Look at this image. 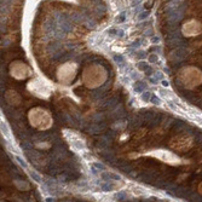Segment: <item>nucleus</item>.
<instances>
[{
    "label": "nucleus",
    "instance_id": "nucleus-6",
    "mask_svg": "<svg viewBox=\"0 0 202 202\" xmlns=\"http://www.w3.org/2000/svg\"><path fill=\"white\" fill-rule=\"evenodd\" d=\"M10 74L12 78H15L17 80H24L29 76H32V69L24 62L15 61L10 65Z\"/></svg>",
    "mask_w": 202,
    "mask_h": 202
},
{
    "label": "nucleus",
    "instance_id": "nucleus-10",
    "mask_svg": "<svg viewBox=\"0 0 202 202\" xmlns=\"http://www.w3.org/2000/svg\"><path fill=\"white\" fill-rule=\"evenodd\" d=\"M5 98H6V101L9 102L10 104H18L19 101H21V97H19L18 93L15 91H11V90L6 92Z\"/></svg>",
    "mask_w": 202,
    "mask_h": 202
},
{
    "label": "nucleus",
    "instance_id": "nucleus-8",
    "mask_svg": "<svg viewBox=\"0 0 202 202\" xmlns=\"http://www.w3.org/2000/svg\"><path fill=\"white\" fill-rule=\"evenodd\" d=\"M149 155L156 157V159L161 160V161H163V162L168 163V165H180V163H182L180 159L175 154H173L172 151H166V150H155V151L149 153Z\"/></svg>",
    "mask_w": 202,
    "mask_h": 202
},
{
    "label": "nucleus",
    "instance_id": "nucleus-11",
    "mask_svg": "<svg viewBox=\"0 0 202 202\" xmlns=\"http://www.w3.org/2000/svg\"><path fill=\"white\" fill-rule=\"evenodd\" d=\"M197 190H199V193L202 195V182L200 183V185H199V188H197Z\"/></svg>",
    "mask_w": 202,
    "mask_h": 202
},
{
    "label": "nucleus",
    "instance_id": "nucleus-1",
    "mask_svg": "<svg viewBox=\"0 0 202 202\" xmlns=\"http://www.w3.org/2000/svg\"><path fill=\"white\" fill-rule=\"evenodd\" d=\"M107 78H108L107 70L104 69V67L99 64L87 65L82 72V81L90 88H96L102 86L105 82Z\"/></svg>",
    "mask_w": 202,
    "mask_h": 202
},
{
    "label": "nucleus",
    "instance_id": "nucleus-2",
    "mask_svg": "<svg viewBox=\"0 0 202 202\" xmlns=\"http://www.w3.org/2000/svg\"><path fill=\"white\" fill-rule=\"evenodd\" d=\"M28 120L30 122V125L34 128L39 129V131H46L52 126V116L48 111L40 108V107H35L33 109H30L28 113Z\"/></svg>",
    "mask_w": 202,
    "mask_h": 202
},
{
    "label": "nucleus",
    "instance_id": "nucleus-9",
    "mask_svg": "<svg viewBox=\"0 0 202 202\" xmlns=\"http://www.w3.org/2000/svg\"><path fill=\"white\" fill-rule=\"evenodd\" d=\"M202 32V24L196 21H190L185 23L183 27V33L185 37H194L196 34H200Z\"/></svg>",
    "mask_w": 202,
    "mask_h": 202
},
{
    "label": "nucleus",
    "instance_id": "nucleus-4",
    "mask_svg": "<svg viewBox=\"0 0 202 202\" xmlns=\"http://www.w3.org/2000/svg\"><path fill=\"white\" fill-rule=\"evenodd\" d=\"M78 73V64L74 62H67L59 65L57 69V79L63 85H69L74 81Z\"/></svg>",
    "mask_w": 202,
    "mask_h": 202
},
{
    "label": "nucleus",
    "instance_id": "nucleus-3",
    "mask_svg": "<svg viewBox=\"0 0 202 202\" xmlns=\"http://www.w3.org/2000/svg\"><path fill=\"white\" fill-rule=\"evenodd\" d=\"M180 83L186 88H195L202 83V72L196 67H184L178 73Z\"/></svg>",
    "mask_w": 202,
    "mask_h": 202
},
{
    "label": "nucleus",
    "instance_id": "nucleus-7",
    "mask_svg": "<svg viewBox=\"0 0 202 202\" xmlns=\"http://www.w3.org/2000/svg\"><path fill=\"white\" fill-rule=\"evenodd\" d=\"M191 144H193V138L190 137L189 134H185V133L174 137L171 140V143H169L171 148L174 149V150H178V151L188 150L189 148L191 147Z\"/></svg>",
    "mask_w": 202,
    "mask_h": 202
},
{
    "label": "nucleus",
    "instance_id": "nucleus-5",
    "mask_svg": "<svg viewBox=\"0 0 202 202\" xmlns=\"http://www.w3.org/2000/svg\"><path fill=\"white\" fill-rule=\"evenodd\" d=\"M27 88L33 94H35L40 98H45V99L51 96V92H52V87L50 86V83L40 78H35L30 80L27 85Z\"/></svg>",
    "mask_w": 202,
    "mask_h": 202
}]
</instances>
